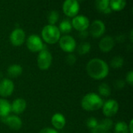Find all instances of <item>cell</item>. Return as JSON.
Masks as SVG:
<instances>
[{
	"label": "cell",
	"mask_w": 133,
	"mask_h": 133,
	"mask_svg": "<svg viewBox=\"0 0 133 133\" xmlns=\"http://www.w3.org/2000/svg\"><path fill=\"white\" fill-rule=\"evenodd\" d=\"M115 133H129L128 125L124 122H119L115 124Z\"/></svg>",
	"instance_id": "obj_24"
},
{
	"label": "cell",
	"mask_w": 133,
	"mask_h": 133,
	"mask_svg": "<svg viewBox=\"0 0 133 133\" xmlns=\"http://www.w3.org/2000/svg\"><path fill=\"white\" fill-rule=\"evenodd\" d=\"M126 5V0H110V8L111 10L120 11Z\"/></svg>",
	"instance_id": "obj_20"
},
{
	"label": "cell",
	"mask_w": 133,
	"mask_h": 133,
	"mask_svg": "<svg viewBox=\"0 0 133 133\" xmlns=\"http://www.w3.org/2000/svg\"><path fill=\"white\" fill-rule=\"evenodd\" d=\"M72 24L69 20H64L59 24L58 29L60 32H62L64 34H68L72 31Z\"/></svg>",
	"instance_id": "obj_21"
},
{
	"label": "cell",
	"mask_w": 133,
	"mask_h": 133,
	"mask_svg": "<svg viewBox=\"0 0 133 133\" xmlns=\"http://www.w3.org/2000/svg\"><path fill=\"white\" fill-rule=\"evenodd\" d=\"M52 126L55 128L56 130H60L62 129L65 124H66V120L65 116L61 114V113H55L52 117L51 120Z\"/></svg>",
	"instance_id": "obj_16"
},
{
	"label": "cell",
	"mask_w": 133,
	"mask_h": 133,
	"mask_svg": "<svg viewBox=\"0 0 133 133\" xmlns=\"http://www.w3.org/2000/svg\"><path fill=\"white\" fill-rule=\"evenodd\" d=\"M39 133H58V131L55 129L52 128H44L43 129H41Z\"/></svg>",
	"instance_id": "obj_32"
},
{
	"label": "cell",
	"mask_w": 133,
	"mask_h": 133,
	"mask_svg": "<svg viewBox=\"0 0 133 133\" xmlns=\"http://www.w3.org/2000/svg\"><path fill=\"white\" fill-rule=\"evenodd\" d=\"M126 82L128 84L130 85H133V71H130L127 74H126Z\"/></svg>",
	"instance_id": "obj_30"
},
{
	"label": "cell",
	"mask_w": 133,
	"mask_h": 133,
	"mask_svg": "<svg viewBox=\"0 0 133 133\" xmlns=\"http://www.w3.org/2000/svg\"><path fill=\"white\" fill-rule=\"evenodd\" d=\"M115 87L117 89H122L125 87V82L123 80H117L115 83Z\"/></svg>",
	"instance_id": "obj_31"
},
{
	"label": "cell",
	"mask_w": 133,
	"mask_h": 133,
	"mask_svg": "<svg viewBox=\"0 0 133 133\" xmlns=\"http://www.w3.org/2000/svg\"><path fill=\"white\" fill-rule=\"evenodd\" d=\"M87 72L93 79L102 80L108 75L109 67L104 60L99 58H94L88 62L87 65Z\"/></svg>",
	"instance_id": "obj_1"
},
{
	"label": "cell",
	"mask_w": 133,
	"mask_h": 133,
	"mask_svg": "<svg viewBox=\"0 0 133 133\" xmlns=\"http://www.w3.org/2000/svg\"><path fill=\"white\" fill-rule=\"evenodd\" d=\"M95 5L100 12L104 13H110L112 11L110 8V0H96Z\"/></svg>",
	"instance_id": "obj_17"
},
{
	"label": "cell",
	"mask_w": 133,
	"mask_h": 133,
	"mask_svg": "<svg viewBox=\"0 0 133 133\" xmlns=\"http://www.w3.org/2000/svg\"><path fill=\"white\" fill-rule=\"evenodd\" d=\"M26 34L23 29L21 28H16L14 29L9 36L10 42L12 45L14 46H20L25 42Z\"/></svg>",
	"instance_id": "obj_11"
},
{
	"label": "cell",
	"mask_w": 133,
	"mask_h": 133,
	"mask_svg": "<svg viewBox=\"0 0 133 133\" xmlns=\"http://www.w3.org/2000/svg\"><path fill=\"white\" fill-rule=\"evenodd\" d=\"M90 27V34L94 38H100L105 32V25L103 21L96 20L93 21Z\"/></svg>",
	"instance_id": "obj_12"
},
{
	"label": "cell",
	"mask_w": 133,
	"mask_h": 133,
	"mask_svg": "<svg viewBox=\"0 0 133 133\" xmlns=\"http://www.w3.org/2000/svg\"><path fill=\"white\" fill-rule=\"evenodd\" d=\"M37 63L38 68L41 71H46L51 67L52 63V56L51 53L45 49V47L38 53Z\"/></svg>",
	"instance_id": "obj_4"
},
{
	"label": "cell",
	"mask_w": 133,
	"mask_h": 133,
	"mask_svg": "<svg viewBox=\"0 0 133 133\" xmlns=\"http://www.w3.org/2000/svg\"><path fill=\"white\" fill-rule=\"evenodd\" d=\"M76 62V56L74 54L69 53L66 56V63L69 65H73Z\"/></svg>",
	"instance_id": "obj_29"
},
{
	"label": "cell",
	"mask_w": 133,
	"mask_h": 133,
	"mask_svg": "<svg viewBox=\"0 0 133 133\" xmlns=\"http://www.w3.org/2000/svg\"><path fill=\"white\" fill-rule=\"evenodd\" d=\"M130 40L131 42H132V30L131 31V33H130Z\"/></svg>",
	"instance_id": "obj_35"
},
{
	"label": "cell",
	"mask_w": 133,
	"mask_h": 133,
	"mask_svg": "<svg viewBox=\"0 0 133 133\" xmlns=\"http://www.w3.org/2000/svg\"><path fill=\"white\" fill-rule=\"evenodd\" d=\"M91 49V45L89 42H84L80 43L77 47V52L79 55H85L90 52Z\"/></svg>",
	"instance_id": "obj_23"
},
{
	"label": "cell",
	"mask_w": 133,
	"mask_h": 133,
	"mask_svg": "<svg viewBox=\"0 0 133 133\" xmlns=\"http://www.w3.org/2000/svg\"><path fill=\"white\" fill-rule=\"evenodd\" d=\"M102 108L104 114L108 118H111L118 113L119 105L115 100H108L104 103Z\"/></svg>",
	"instance_id": "obj_9"
},
{
	"label": "cell",
	"mask_w": 133,
	"mask_h": 133,
	"mask_svg": "<svg viewBox=\"0 0 133 133\" xmlns=\"http://www.w3.org/2000/svg\"><path fill=\"white\" fill-rule=\"evenodd\" d=\"M98 92L99 94L102 96H109L111 93V89L110 88V86L106 84V83H102L99 85L98 87Z\"/></svg>",
	"instance_id": "obj_22"
},
{
	"label": "cell",
	"mask_w": 133,
	"mask_h": 133,
	"mask_svg": "<svg viewBox=\"0 0 133 133\" xmlns=\"http://www.w3.org/2000/svg\"><path fill=\"white\" fill-rule=\"evenodd\" d=\"M26 46L32 53H39L44 48L41 38L37 34H31L28 37L26 40Z\"/></svg>",
	"instance_id": "obj_5"
},
{
	"label": "cell",
	"mask_w": 133,
	"mask_h": 133,
	"mask_svg": "<svg viewBox=\"0 0 133 133\" xmlns=\"http://www.w3.org/2000/svg\"><path fill=\"white\" fill-rule=\"evenodd\" d=\"M26 107V102L23 98H17L11 103V111L15 114H21Z\"/></svg>",
	"instance_id": "obj_14"
},
{
	"label": "cell",
	"mask_w": 133,
	"mask_h": 133,
	"mask_svg": "<svg viewBox=\"0 0 133 133\" xmlns=\"http://www.w3.org/2000/svg\"><path fill=\"white\" fill-rule=\"evenodd\" d=\"M64 13L70 17L76 16L79 10V4L77 0H65L62 5Z\"/></svg>",
	"instance_id": "obj_7"
},
{
	"label": "cell",
	"mask_w": 133,
	"mask_h": 133,
	"mask_svg": "<svg viewBox=\"0 0 133 133\" xmlns=\"http://www.w3.org/2000/svg\"><path fill=\"white\" fill-rule=\"evenodd\" d=\"M14 83L9 78H4L0 81V96L2 97L10 96L14 91Z\"/></svg>",
	"instance_id": "obj_10"
},
{
	"label": "cell",
	"mask_w": 133,
	"mask_h": 133,
	"mask_svg": "<svg viewBox=\"0 0 133 133\" xmlns=\"http://www.w3.org/2000/svg\"><path fill=\"white\" fill-rule=\"evenodd\" d=\"M77 1H82V0H77Z\"/></svg>",
	"instance_id": "obj_36"
},
{
	"label": "cell",
	"mask_w": 133,
	"mask_h": 133,
	"mask_svg": "<svg viewBox=\"0 0 133 133\" xmlns=\"http://www.w3.org/2000/svg\"><path fill=\"white\" fill-rule=\"evenodd\" d=\"M98 123H99V122H98V121H97V118H94V117H91V118H89L87 119V126L89 129H90L92 130V129H94L95 127L97 126Z\"/></svg>",
	"instance_id": "obj_27"
},
{
	"label": "cell",
	"mask_w": 133,
	"mask_h": 133,
	"mask_svg": "<svg viewBox=\"0 0 133 133\" xmlns=\"http://www.w3.org/2000/svg\"><path fill=\"white\" fill-rule=\"evenodd\" d=\"M115 40L111 36L104 37L99 42V48L103 53H108L115 46Z\"/></svg>",
	"instance_id": "obj_15"
},
{
	"label": "cell",
	"mask_w": 133,
	"mask_h": 133,
	"mask_svg": "<svg viewBox=\"0 0 133 133\" xmlns=\"http://www.w3.org/2000/svg\"><path fill=\"white\" fill-rule=\"evenodd\" d=\"M107 133H109V132H107Z\"/></svg>",
	"instance_id": "obj_37"
},
{
	"label": "cell",
	"mask_w": 133,
	"mask_h": 133,
	"mask_svg": "<svg viewBox=\"0 0 133 133\" xmlns=\"http://www.w3.org/2000/svg\"><path fill=\"white\" fill-rule=\"evenodd\" d=\"M91 131H92L91 133H107V132H108L107 129L103 126V125L101 122H99L98 125H97V126L95 127Z\"/></svg>",
	"instance_id": "obj_28"
},
{
	"label": "cell",
	"mask_w": 133,
	"mask_h": 133,
	"mask_svg": "<svg viewBox=\"0 0 133 133\" xmlns=\"http://www.w3.org/2000/svg\"><path fill=\"white\" fill-rule=\"evenodd\" d=\"M11 112V103L5 100L0 99V118H4L9 115Z\"/></svg>",
	"instance_id": "obj_19"
},
{
	"label": "cell",
	"mask_w": 133,
	"mask_h": 133,
	"mask_svg": "<svg viewBox=\"0 0 133 133\" xmlns=\"http://www.w3.org/2000/svg\"><path fill=\"white\" fill-rule=\"evenodd\" d=\"M41 36L44 41L48 44H55L61 38V32L55 25L48 24L44 26L41 31Z\"/></svg>",
	"instance_id": "obj_3"
},
{
	"label": "cell",
	"mask_w": 133,
	"mask_h": 133,
	"mask_svg": "<svg viewBox=\"0 0 133 133\" xmlns=\"http://www.w3.org/2000/svg\"><path fill=\"white\" fill-rule=\"evenodd\" d=\"M58 18H59V14L57 11H55V10L51 11L48 16V20L49 24L55 25L57 23V21L58 20Z\"/></svg>",
	"instance_id": "obj_25"
},
{
	"label": "cell",
	"mask_w": 133,
	"mask_h": 133,
	"mask_svg": "<svg viewBox=\"0 0 133 133\" xmlns=\"http://www.w3.org/2000/svg\"><path fill=\"white\" fill-rule=\"evenodd\" d=\"M23 73V67L19 64H12L7 69L8 75L12 78H16L20 76Z\"/></svg>",
	"instance_id": "obj_18"
},
{
	"label": "cell",
	"mask_w": 133,
	"mask_h": 133,
	"mask_svg": "<svg viewBox=\"0 0 133 133\" xmlns=\"http://www.w3.org/2000/svg\"><path fill=\"white\" fill-rule=\"evenodd\" d=\"M132 125H133V121L132 120H131V121H130V122H129V125H128V128H129V133H133Z\"/></svg>",
	"instance_id": "obj_34"
},
{
	"label": "cell",
	"mask_w": 133,
	"mask_h": 133,
	"mask_svg": "<svg viewBox=\"0 0 133 133\" xmlns=\"http://www.w3.org/2000/svg\"><path fill=\"white\" fill-rule=\"evenodd\" d=\"M104 100L101 96L95 92L86 94L81 101V107L87 111H95L102 107Z\"/></svg>",
	"instance_id": "obj_2"
},
{
	"label": "cell",
	"mask_w": 133,
	"mask_h": 133,
	"mask_svg": "<svg viewBox=\"0 0 133 133\" xmlns=\"http://www.w3.org/2000/svg\"><path fill=\"white\" fill-rule=\"evenodd\" d=\"M58 42L60 48L65 53H72L76 49V40L70 35H63Z\"/></svg>",
	"instance_id": "obj_6"
},
{
	"label": "cell",
	"mask_w": 133,
	"mask_h": 133,
	"mask_svg": "<svg viewBox=\"0 0 133 133\" xmlns=\"http://www.w3.org/2000/svg\"><path fill=\"white\" fill-rule=\"evenodd\" d=\"M88 35V32L87 31H79V37L81 38H87Z\"/></svg>",
	"instance_id": "obj_33"
},
{
	"label": "cell",
	"mask_w": 133,
	"mask_h": 133,
	"mask_svg": "<svg viewBox=\"0 0 133 133\" xmlns=\"http://www.w3.org/2000/svg\"><path fill=\"white\" fill-rule=\"evenodd\" d=\"M124 64V60L122 56H115L111 60V66L113 68H120Z\"/></svg>",
	"instance_id": "obj_26"
},
{
	"label": "cell",
	"mask_w": 133,
	"mask_h": 133,
	"mask_svg": "<svg viewBox=\"0 0 133 133\" xmlns=\"http://www.w3.org/2000/svg\"><path fill=\"white\" fill-rule=\"evenodd\" d=\"M72 27L79 31H87L90 26L89 19L83 15H76L72 20Z\"/></svg>",
	"instance_id": "obj_8"
},
{
	"label": "cell",
	"mask_w": 133,
	"mask_h": 133,
	"mask_svg": "<svg viewBox=\"0 0 133 133\" xmlns=\"http://www.w3.org/2000/svg\"><path fill=\"white\" fill-rule=\"evenodd\" d=\"M1 121L12 130L20 129L23 125L21 119L16 115H8L6 117L2 118Z\"/></svg>",
	"instance_id": "obj_13"
}]
</instances>
